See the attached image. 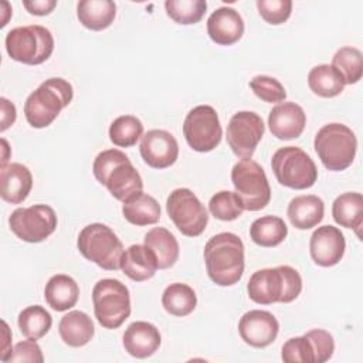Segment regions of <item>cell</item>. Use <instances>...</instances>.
Listing matches in <instances>:
<instances>
[{
	"label": "cell",
	"instance_id": "obj_1",
	"mask_svg": "<svg viewBox=\"0 0 363 363\" xmlns=\"http://www.w3.org/2000/svg\"><path fill=\"white\" fill-rule=\"evenodd\" d=\"M208 278L220 286L237 284L244 272V244L233 233H220L204 245Z\"/></svg>",
	"mask_w": 363,
	"mask_h": 363
},
{
	"label": "cell",
	"instance_id": "obj_2",
	"mask_svg": "<svg viewBox=\"0 0 363 363\" xmlns=\"http://www.w3.org/2000/svg\"><path fill=\"white\" fill-rule=\"evenodd\" d=\"M92 172L95 179L121 201H126L143 189V180L129 157L119 149H106L98 153Z\"/></svg>",
	"mask_w": 363,
	"mask_h": 363
},
{
	"label": "cell",
	"instance_id": "obj_3",
	"mask_svg": "<svg viewBox=\"0 0 363 363\" xmlns=\"http://www.w3.org/2000/svg\"><path fill=\"white\" fill-rule=\"evenodd\" d=\"M302 291V278L299 272L289 265L264 268L255 271L247 284V292L251 301L259 305L275 302L289 303L295 301Z\"/></svg>",
	"mask_w": 363,
	"mask_h": 363
},
{
	"label": "cell",
	"instance_id": "obj_4",
	"mask_svg": "<svg viewBox=\"0 0 363 363\" xmlns=\"http://www.w3.org/2000/svg\"><path fill=\"white\" fill-rule=\"evenodd\" d=\"M74 96L72 85L64 78H48L24 102V115L33 128H47L69 105Z\"/></svg>",
	"mask_w": 363,
	"mask_h": 363
},
{
	"label": "cell",
	"instance_id": "obj_5",
	"mask_svg": "<svg viewBox=\"0 0 363 363\" xmlns=\"http://www.w3.org/2000/svg\"><path fill=\"white\" fill-rule=\"evenodd\" d=\"M313 147L322 164L332 172L347 169L356 156L357 139L350 128L343 123L322 126L313 140Z\"/></svg>",
	"mask_w": 363,
	"mask_h": 363
},
{
	"label": "cell",
	"instance_id": "obj_6",
	"mask_svg": "<svg viewBox=\"0 0 363 363\" xmlns=\"http://www.w3.org/2000/svg\"><path fill=\"white\" fill-rule=\"evenodd\" d=\"M77 245L84 258L102 269L116 271L121 268L125 250L111 227L102 223L88 224L79 231Z\"/></svg>",
	"mask_w": 363,
	"mask_h": 363
},
{
	"label": "cell",
	"instance_id": "obj_7",
	"mask_svg": "<svg viewBox=\"0 0 363 363\" xmlns=\"http://www.w3.org/2000/svg\"><path fill=\"white\" fill-rule=\"evenodd\" d=\"M6 50L14 61L38 65L51 57L54 37L48 28L38 24L16 27L6 35Z\"/></svg>",
	"mask_w": 363,
	"mask_h": 363
},
{
	"label": "cell",
	"instance_id": "obj_8",
	"mask_svg": "<svg viewBox=\"0 0 363 363\" xmlns=\"http://www.w3.org/2000/svg\"><path fill=\"white\" fill-rule=\"evenodd\" d=\"M94 313L105 329L119 328L130 315L129 289L119 279L105 278L92 289Z\"/></svg>",
	"mask_w": 363,
	"mask_h": 363
},
{
	"label": "cell",
	"instance_id": "obj_9",
	"mask_svg": "<svg viewBox=\"0 0 363 363\" xmlns=\"http://www.w3.org/2000/svg\"><path fill=\"white\" fill-rule=\"evenodd\" d=\"M272 172L279 184L303 190L315 184L318 179V169L311 156L296 146L279 147L271 160Z\"/></svg>",
	"mask_w": 363,
	"mask_h": 363
},
{
	"label": "cell",
	"instance_id": "obj_10",
	"mask_svg": "<svg viewBox=\"0 0 363 363\" xmlns=\"http://www.w3.org/2000/svg\"><path fill=\"white\" fill-rule=\"evenodd\" d=\"M231 182L244 210L258 211L271 200V187L264 169L252 159H242L233 166Z\"/></svg>",
	"mask_w": 363,
	"mask_h": 363
},
{
	"label": "cell",
	"instance_id": "obj_11",
	"mask_svg": "<svg viewBox=\"0 0 363 363\" xmlns=\"http://www.w3.org/2000/svg\"><path fill=\"white\" fill-rule=\"evenodd\" d=\"M166 211L177 230L187 237L200 235L208 223L206 207L197 196L186 187L176 189L169 194Z\"/></svg>",
	"mask_w": 363,
	"mask_h": 363
},
{
	"label": "cell",
	"instance_id": "obj_12",
	"mask_svg": "<svg viewBox=\"0 0 363 363\" xmlns=\"http://www.w3.org/2000/svg\"><path fill=\"white\" fill-rule=\"evenodd\" d=\"M183 133L189 146L196 152L204 153L216 149L223 136L216 109L210 105H199L193 108L184 119Z\"/></svg>",
	"mask_w": 363,
	"mask_h": 363
},
{
	"label": "cell",
	"instance_id": "obj_13",
	"mask_svg": "<svg viewBox=\"0 0 363 363\" xmlns=\"http://www.w3.org/2000/svg\"><path fill=\"white\" fill-rule=\"evenodd\" d=\"M9 224L17 238L26 242H41L57 228V214L47 204H34L16 208Z\"/></svg>",
	"mask_w": 363,
	"mask_h": 363
},
{
	"label": "cell",
	"instance_id": "obj_14",
	"mask_svg": "<svg viewBox=\"0 0 363 363\" xmlns=\"http://www.w3.org/2000/svg\"><path fill=\"white\" fill-rule=\"evenodd\" d=\"M262 118L251 111H241L231 116L227 125V143L241 159H251L264 136Z\"/></svg>",
	"mask_w": 363,
	"mask_h": 363
},
{
	"label": "cell",
	"instance_id": "obj_15",
	"mask_svg": "<svg viewBox=\"0 0 363 363\" xmlns=\"http://www.w3.org/2000/svg\"><path fill=\"white\" fill-rule=\"evenodd\" d=\"M140 156L143 162L153 169L170 167L179 156L176 138L163 129H152L142 136Z\"/></svg>",
	"mask_w": 363,
	"mask_h": 363
},
{
	"label": "cell",
	"instance_id": "obj_16",
	"mask_svg": "<svg viewBox=\"0 0 363 363\" xmlns=\"http://www.w3.org/2000/svg\"><path fill=\"white\" fill-rule=\"evenodd\" d=\"M279 323L277 318L261 309L245 312L238 322V332L241 339L252 347H265L271 345L278 335Z\"/></svg>",
	"mask_w": 363,
	"mask_h": 363
},
{
	"label": "cell",
	"instance_id": "obj_17",
	"mask_svg": "<svg viewBox=\"0 0 363 363\" xmlns=\"http://www.w3.org/2000/svg\"><path fill=\"white\" fill-rule=\"evenodd\" d=\"M346 248V241L343 234L337 227L322 225L318 227L311 235L309 251L311 257L319 267H333L336 265Z\"/></svg>",
	"mask_w": 363,
	"mask_h": 363
},
{
	"label": "cell",
	"instance_id": "obj_18",
	"mask_svg": "<svg viewBox=\"0 0 363 363\" xmlns=\"http://www.w3.org/2000/svg\"><path fill=\"white\" fill-rule=\"evenodd\" d=\"M306 125L303 109L295 102H281L268 115V126L272 136L278 139H294L301 136Z\"/></svg>",
	"mask_w": 363,
	"mask_h": 363
},
{
	"label": "cell",
	"instance_id": "obj_19",
	"mask_svg": "<svg viewBox=\"0 0 363 363\" xmlns=\"http://www.w3.org/2000/svg\"><path fill=\"white\" fill-rule=\"evenodd\" d=\"M207 34L218 45H233L244 34V20L231 7H218L207 20Z\"/></svg>",
	"mask_w": 363,
	"mask_h": 363
},
{
	"label": "cell",
	"instance_id": "obj_20",
	"mask_svg": "<svg viewBox=\"0 0 363 363\" xmlns=\"http://www.w3.org/2000/svg\"><path fill=\"white\" fill-rule=\"evenodd\" d=\"M162 337L159 329L145 320H136L130 323L123 333L125 350L136 357L145 359L152 356L160 346Z\"/></svg>",
	"mask_w": 363,
	"mask_h": 363
},
{
	"label": "cell",
	"instance_id": "obj_21",
	"mask_svg": "<svg viewBox=\"0 0 363 363\" xmlns=\"http://www.w3.org/2000/svg\"><path fill=\"white\" fill-rule=\"evenodd\" d=\"M33 187V176L27 166L21 163H9L1 166L0 196L11 204L23 203Z\"/></svg>",
	"mask_w": 363,
	"mask_h": 363
},
{
	"label": "cell",
	"instance_id": "obj_22",
	"mask_svg": "<svg viewBox=\"0 0 363 363\" xmlns=\"http://www.w3.org/2000/svg\"><path fill=\"white\" fill-rule=\"evenodd\" d=\"M121 269L123 274L135 282H142L150 279L157 269V261L150 248L145 244H133L125 250Z\"/></svg>",
	"mask_w": 363,
	"mask_h": 363
},
{
	"label": "cell",
	"instance_id": "obj_23",
	"mask_svg": "<svg viewBox=\"0 0 363 363\" xmlns=\"http://www.w3.org/2000/svg\"><path fill=\"white\" fill-rule=\"evenodd\" d=\"M325 213V204L315 194H303L292 199L288 204L286 216L291 224L298 230H309L318 225Z\"/></svg>",
	"mask_w": 363,
	"mask_h": 363
},
{
	"label": "cell",
	"instance_id": "obj_24",
	"mask_svg": "<svg viewBox=\"0 0 363 363\" xmlns=\"http://www.w3.org/2000/svg\"><path fill=\"white\" fill-rule=\"evenodd\" d=\"M58 332L65 345L71 347H81L92 339L95 328L92 319L85 312L71 311L61 318Z\"/></svg>",
	"mask_w": 363,
	"mask_h": 363
},
{
	"label": "cell",
	"instance_id": "obj_25",
	"mask_svg": "<svg viewBox=\"0 0 363 363\" xmlns=\"http://www.w3.org/2000/svg\"><path fill=\"white\" fill-rule=\"evenodd\" d=\"M79 295L78 284L74 278L65 274L52 275L44 289L47 303L57 312H64L75 306Z\"/></svg>",
	"mask_w": 363,
	"mask_h": 363
},
{
	"label": "cell",
	"instance_id": "obj_26",
	"mask_svg": "<svg viewBox=\"0 0 363 363\" xmlns=\"http://www.w3.org/2000/svg\"><path fill=\"white\" fill-rule=\"evenodd\" d=\"M77 16L84 27L101 31L112 24L116 4L111 0H82L77 4Z\"/></svg>",
	"mask_w": 363,
	"mask_h": 363
},
{
	"label": "cell",
	"instance_id": "obj_27",
	"mask_svg": "<svg viewBox=\"0 0 363 363\" xmlns=\"http://www.w3.org/2000/svg\"><path fill=\"white\" fill-rule=\"evenodd\" d=\"M143 240L145 245L155 254L159 269H167L176 264L179 258V242L169 230L153 227L146 233Z\"/></svg>",
	"mask_w": 363,
	"mask_h": 363
},
{
	"label": "cell",
	"instance_id": "obj_28",
	"mask_svg": "<svg viewBox=\"0 0 363 363\" xmlns=\"http://www.w3.org/2000/svg\"><path fill=\"white\" fill-rule=\"evenodd\" d=\"M122 214L133 225L156 224L160 218V206L155 197L140 191L123 201Z\"/></svg>",
	"mask_w": 363,
	"mask_h": 363
},
{
	"label": "cell",
	"instance_id": "obj_29",
	"mask_svg": "<svg viewBox=\"0 0 363 363\" xmlns=\"http://www.w3.org/2000/svg\"><path fill=\"white\" fill-rule=\"evenodd\" d=\"M333 220L346 228L356 230L363 224V196L356 191H347L337 196L332 204Z\"/></svg>",
	"mask_w": 363,
	"mask_h": 363
},
{
	"label": "cell",
	"instance_id": "obj_30",
	"mask_svg": "<svg viewBox=\"0 0 363 363\" xmlns=\"http://www.w3.org/2000/svg\"><path fill=\"white\" fill-rule=\"evenodd\" d=\"M308 85L315 95L322 98H333L343 91L345 81L333 65L320 64L309 71Z\"/></svg>",
	"mask_w": 363,
	"mask_h": 363
},
{
	"label": "cell",
	"instance_id": "obj_31",
	"mask_svg": "<svg viewBox=\"0 0 363 363\" xmlns=\"http://www.w3.org/2000/svg\"><path fill=\"white\" fill-rule=\"evenodd\" d=\"M286 224L277 216L259 217L254 220L250 227L251 240L261 247H275L286 238Z\"/></svg>",
	"mask_w": 363,
	"mask_h": 363
},
{
	"label": "cell",
	"instance_id": "obj_32",
	"mask_svg": "<svg viewBox=\"0 0 363 363\" xmlns=\"http://www.w3.org/2000/svg\"><path fill=\"white\" fill-rule=\"evenodd\" d=\"M162 305L170 315L187 316L194 311L197 305V296L193 288L187 284L174 282L163 291Z\"/></svg>",
	"mask_w": 363,
	"mask_h": 363
},
{
	"label": "cell",
	"instance_id": "obj_33",
	"mask_svg": "<svg viewBox=\"0 0 363 363\" xmlns=\"http://www.w3.org/2000/svg\"><path fill=\"white\" fill-rule=\"evenodd\" d=\"M17 323L23 336L37 340L51 329L52 318L50 312L45 311V308L40 305H33L27 306L18 313Z\"/></svg>",
	"mask_w": 363,
	"mask_h": 363
},
{
	"label": "cell",
	"instance_id": "obj_34",
	"mask_svg": "<svg viewBox=\"0 0 363 363\" xmlns=\"http://www.w3.org/2000/svg\"><path fill=\"white\" fill-rule=\"evenodd\" d=\"M332 65L343 77L345 85L359 82L363 75V57L360 50L354 47L339 48L332 58Z\"/></svg>",
	"mask_w": 363,
	"mask_h": 363
},
{
	"label": "cell",
	"instance_id": "obj_35",
	"mask_svg": "<svg viewBox=\"0 0 363 363\" xmlns=\"http://www.w3.org/2000/svg\"><path fill=\"white\" fill-rule=\"evenodd\" d=\"M142 133L143 125L133 115L118 116L109 126V139L119 147H130L136 145Z\"/></svg>",
	"mask_w": 363,
	"mask_h": 363
},
{
	"label": "cell",
	"instance_id": "obj_36",
	"mask_svg": "<svg viewBox=\"0 0 363 363\" xmlns=\"http://www.w3.org/2000/svg\"><path fill=\"white\" fill-rule=\"evenodd\" d=\"M164 9L167 16L179 24H196L199 23L206 10V0H166Z\"/></svg>",
	"mask_w": 363,
	"mask_h": 363
},
{
	"label": "cell",
	"instance_id": "obj_37",
	"mask_svg": "<svg viewBox=\"0 0 363 363\" xmlns=\"http://www.w3.org/2000/svg\"><path fill=\"white\" fill-rule=\"evenodd\" d=\"M208 210L221 221H233L242 214L244 206L235 191L221 190L210 199Z\"/></svg>",
	"mask_w": 363,
	"mask_h": 363
},
{
	"label": "cell",
	"instance_id": "obj_38",
	"mask_svg": "<svg viewBox=\"0 0 363 363\" xmlns=\"http://www.w3.org/2000/svg\"><path fill=\"white\" fill-rule=\"evenodd\" d=\"M250 88L259 99L268 104H278L286 98V91L282 84L268 75H255L250 81Z\"/></svg>",
	"mask_w": 363,
	"mask_h": 363
},
{
	"label": "cell",
	"instance_id": "obj_39",
	"mask_svg": "<svg viewBox=\"0 0 363 363\" xmlns=\"http://www.w3.org/2000/svg\"><path fill=\"white\" fill-rule=\"evenodd\" d=\"M281 357L286 363H315L312 345L305 335L288 339L282 346Z\"/></svg>",
	"mask_w": 363,
	"mask_h": 363
},
{
	"label": "cell",
	"instance_id": "obj_40",
	"mask_svg": "<svg viewBox=\"0 0 363 363\" xmlns=\"http://www.w3.org/2000/svg\"><path fill=\"white\" fill-rule=\"evenodd\" d=\"M257 9L259 16L269 24L285 23L292 11L291 0H257Z\"/></svg>",
	"mask_w": 363,
	"mask_h": 363
},
{
	"label": "cell",
	"instance_id": "obj_41",
	"mask_svg": "<svg viewBox=\"0 0 363 363\" xmlns=\"http://www.w3.org/2000/svg\"><path fill=\"white\" fill-rule=\"evenodd\" d=\"M305 336L312 345L315 353V363H325L332 357L335 350V342L333 336L329 332L323 329H312L306 332Z\"/></svg>",
	"mask_w": 363,
	"mask_h": 363
},
{
	"label": "cell",
	"instance_id": "obj_42",
	"mask_svg": "<svg viewBox=\"0 0 363 363\" xmlns=\"http://www.w3.org/2000/svg\"><path fill=\"white\" fill-rule=\"evenodd\" d=\"M6 362H31V363H43L44 357H43V352L41 347L35 343V340L28 339V340H23L18 342L13 352L10 353V356L7 357Z\"/></svg>",
	"mask_w": 363,
	"mask_h": 363
},
{
	"label": "cell",
	"instance_id": "obj_43",
	"mask_svg": "<svg viewBox=\"0 0 363 363\" xmlns=\"http://www.w3.org/2000/svg\"><path fill=\"white\" fill-rule=\"evenodd\" d=\"M26 10L35 16H47L50 14L54 7L57 6L55 0H33V1H23Z\"/></svg>",
	"mask_w": 363,
	"mask_h": 363
},
{
	"label": "cell",
	"instance_id": "obj_44",
	"mask_svg": "<svg viewBox=\"0 0 363 363\" xmlns=\"http://www.w3.org/2000/svg\"><path fill=\"white\" fill-rule=\"evenodd\" d=\"M1 102V132L6 130L16 121V106L6 98H0Z\"/></svg>",
	"mask_w": 363,
	"mask_h": 363
}]
</instances>
